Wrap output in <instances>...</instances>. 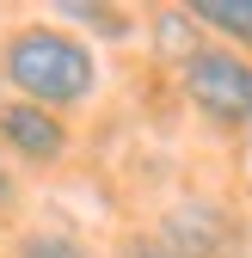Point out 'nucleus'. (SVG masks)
Segmentation results:
<instances>
[{
    "label": "nucleus",
    "instance_id": "nucleus-8",
    "mask_svg": "<svg viewBox=\"0 0 252 258\" xmlns=\"http://www.w3.org/2000/svg\"><path fill=\"white\" fill-rule=\"evenodd\" d=\"M154 43H160L166 55H191L197 49V19L184 13V7H166V13H154Z\"/></svg>",
    "mask_w": 252,
    "mask_h": 258
},
{
    "label": "nucleus",
    "instance_id": "nucleus-2",
    "mask_svg": "<svg viewBox=\"0 0 252 258\" xmlns=\"http://www.w3.org/2000/svg\"><path fill=\"white\" fill-rule=\"evenodd\" d=\"M178 86L203 123L252 129V55H240L228 43H197L178 61Z\"/></svg>",
    "mask_w": 252,
    "mask_h": 258
},
{
    "label": "nucleus",
    "instance_id": "nucleus-9",
    "mask_svg": "<svg viewBox=\"0 0 252 258\" xmlns=\"http://www.w3.org/2000/svg\"><path fill=\"white\" fill-rule=\"evenodd\" d=\"M123 258H178V252L160 246L154 234H130V240H123Z\"/></svg>",
    "mask_w": 252,
    "mask_h": 258
},
{
    "label": "nucleus",
    "instance_id": "nucleus-10",
    "mask_svg": "<svg viewBox=\"0 0 252 258\" xmlns=\"http://www.w3.org/2000/svg\"><path fill=\"white\" fill-rule=\"evenodd\" d=\"M7 203H13V166L0 160V209H7Z\"/></svg>",
    "mask_w": 252,
    "mask_h": 258
},
{
    "label": "nucleus",
    "instance_id": "nucleus-11",
    "mask_svg": "<svg viewBox=\"0 0 252 258\" xmlns=\"http://www.w3.org/2000/svg\"><path fill=\"white\" fill-rule=\"evenodd\" d=\"M0 105H7V99H0Z\"/></svg>",
    "mask_w": 252,
    "mask_h": 258
},
{
    "label": "nucleus",
    "instance_id": "nucleus-3",
    "mask_svg": "<svg viewBox=\"0 0 252 258\" xmlns=\"http://www.w3.org/2000/svg\"><path fill=\"white\" fill-rule=\"evenodd\" d=\"M68 154V123L43 105H25V99H7L0 105V160H19L31 172H49L61 166Z\"/></svg>",
    "mask_w": 252,
    "mask_h": 258
},
{
    "label": "nucleus",
    "instance_id": "nucleus-6",
    "mask_svg": "<svg viewBox=\"0 0 252 258\" xmlns=\"http://www.w3.org/2000/svg\"><path fill=\"white\" fill-rule=\"evenodd\" d=\"M61 19H74V25H86V31H99V37H130L136 31V19L123 13V7H92V0H68V7H55Z\"/></svg>",
    "mask_w": 252,
    "mask_h": 258
},
{
    "label": "nucleus",
    "instance_id": "nucleus-5",
    "mask_svg": "<svg viewBox=\"0 0 252 258\" xmlns=\"http://www.w3.org/2000/svg\"><path fill=\"white\" fill-rule=\"evenodd\" d=\"M184 13L197 19V31H215L228 49L252 55V0H191Z\"/></svg>",
    "mask_w": 252,
    "mask_h": 258
},
{
    "label": "nucleus",
    "instance_id": "nucleus-4",
    "mask_svg": "<svg viewBox=\"0 0 252 258\" xmlns=\"http://www.w3.org/2000/svg\"><path fill=\"white\" fill-rule=\"evenodd\" d=\"M154 240L172 246L178 258H228V252H234V221H228L222 209H209V203H178V209L160 221Z\"/></svg>",
    "mask_w": 252,
    "mask_h": 258
},
{
    "label": "nucleus",
    "instance_id": "nucleus-1",
    "mask_svg": "<svg viewBox=\"0 0 252 258\" xmlns=\"http://www.w3.org/2000/svg\"><path fill=\"white\" fill-rule=\"evenodd\" d=\"M0 86L61 117L99 92V55L68 25H7L0 31Z\"/></svg>",
    "mask_w": 252,
    "mask_h": 258
},
{
    "label": "nucleus",
    "instance_id": "nucleus-7",
    "mask_svg": "<svg viewBox=\"0 0 252 258\" xmlns=\"http://www.w3.org/2000/svg\"><path fill=\"white\" fill-rule=\"evenodd\" d=\"M13 258H92V252L74 234H61V228H31V234H19Z\"/></svg>",
    "mask_w": 252,
    "mask_h": 258
}]
</instances>
